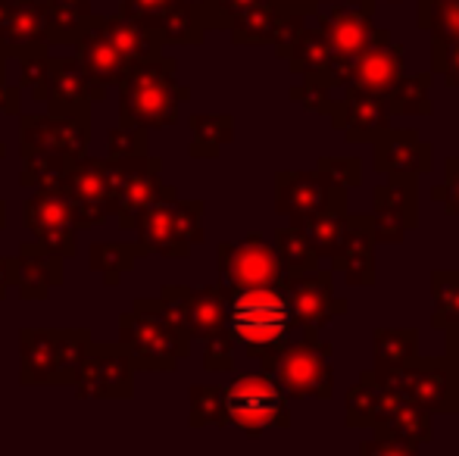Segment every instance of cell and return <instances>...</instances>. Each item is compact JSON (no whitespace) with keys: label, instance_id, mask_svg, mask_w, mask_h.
<instances>
[{"label":"cell","instance_id":"9a60e30c","mask_svg":"<svg viewBox=\"0 0 459 456\" xmlns=\"http://www.w3.org/2000/svg\"><path fill=\"white\" fill-rule=\"evenodd\" d=\"M332 203H347V188L332 182L322 169H284L275 176V213L284 216L290 226L300 228Z\"/></svg>","mask_w":459,"mask_h":456},{"label":"cell","instance_id":"ab89813d","mask_svg":"<svg viewBox=\"0 0 459 456\" xmlns=\"http://www.w3.org/2000/svg\"><path fill=\"white\" fill-rule=\"evenodd\" d=\"M273 247H275L278 260H281L284 279H288V275H303V272H309V269L319 266V256L313 254V247H309L303 231L297 226L278 228Z\"/></svg>","mask_w":459,"mask_h":456},{"label":"cell","instance_id":"d590c367","mask_svg":"<svg viewBox=\"0 0 459 456\" xmlns=\"http://www.w3.org/2000/svg\"><path fill=\"white\" fill-rule=\"evenodd\" d=\"M144 256L141 244H122V241H94L88 247V266L91 272L103 275V285L116 288L122 281V275H128L134 269V262Z\"/></svg>","mask_w":459,"mask_h":456},{"label":"cell","instance_id":"e0dca14e","mask_svg":"<svg viewBox=\"0 0 459 456\" xmlns=\"http://www.w3.org/2000/svg\"><path fill=\"white\" fill-rule=\"evenodd\" d=\"M419 176H387L372 191V235L375 244H403L419 226Z\"/></svg>","mask_w":459,"mask_h":456},{"label":"cell","instance_id":"52a82bcc","mask_svg":"<svg viewBox=\"0 0 459 456\" xmlns=\"http://www.w3.org/2000/svg\"><path fill=\"white\" fill-rule=\"evenodd\" d=\"M91 331L88 329H22L19 331V382L73 384L82 366Z\"/></svg>","mask_w":459,"mask_h":456},{"label":"cell","instance_id":"e575fe53","mask_svg":"<svg viewBox=\"0 0 459 456\" xmlns=\"http://www.w3.org/2000/svg\"><path fill=\"white\" fill-rule=\"evenodd\" d=\"M372 372L403 369L419 357V329H375L372 335Z\"/></svg>","mask_w":459,"mask_h":456},{"label":"cell","instance_id":"30bf717a","mask_svg":"<svg viewBox=\"0 0 459 456\" xmlns=\"http://www.w3.org/2000/svg\"><path fill=\"white\" fill-rule=\"evenodd\" d=\"M229 426L247 438H263L273 428H288V397L275 384L269 372H238L229 384H222Z\"/></svg>","mask_w":459,"mask_h":456},{"label":"cell","instance_id":"8fae6325","mask_svg":"<svg viewBox=\"0 0 459 456\" xmlns=\"http://www.w3.org/2000/svg\"><path fill=\"white\" fill-rule=\"evenodd\" d=\"M378 375V372H375ZM391 391H397L403 400L422 407L425 413L456 416L459 413V378L447 366V359L416 357L403 369H394L378 375Z\"/></svg>","mask_w":459,"mask_h":456},{"label":"cell","instance_id":"83f0119b","mask_svg":"<svg viewBox=\"0 0 459 456\" xmlns=\"http://www.w3.org/2000/svg\"><path fill=\"white\" fill-rule=\"evenodd\" d=\"M0 44L6 56L50 47L44 35L41 0H0Z\"/></svg>","mask_w":459,"mask_h":456},{"label":"cell","instance_id":"c3c4849f","mask_svg":"<svg viewBox=\"0 0 459 456\" xmlns=\"http://www.w3.org/2000/svg\"><path fill=\"white\" fill-rule=\"evenodd\" d=\"M316 169H322L332 182L344 185V188H357L363 182V163L351 157H322Z\"/></svg>","mask_w":459,"mask_h":456},{"label":"cell","instance_id":"7a4b0ae2","mask_svg":"<svg viewBox=\"0 0 459 456\" xmlns=\"http://www.w3.org/2000/svg\"><path fill=\"white\" fill-rule=\"evenodd\" d=\"M91 144V113H19L22 188H56L69 159L85 157Z\"/></svg>","mask_w":459,"mask_h":456},{"label":"cell","instance_id":"d6a6232c","mask_svg":"<svg viewBox=\"0 0 459 456\" xmlns=\"http://www.w3.org/2000/svg\"><path fill=\"white\" fill-rule=\"evenodd\" d=\"M103 29H107L109 41L132 60H151V56L163 54L166 44L160 41V35H153L151 29L138 22V19L126 16V13H116V16H103Z\"/></svg>","mask_w":459,"mask_h":456},{"label":"cell","instance_id":"ba28073f","mask_svg":"<svg viewBox=\"0 0 459 456\" xmlns=\"http://www.w3.org/2000/svg\"><path fill=\"white\" fill-rule=\"evenodd\" d=\"M334 347L322 341L319 331H303L300 338H290L281 350L263 366V372L275 378L281 394L288 400H332L334 397V369H332Z\"/></svg>","mask_w":459,"mask_h":456},{"label":"cell","instance_id":"f546056e","mask_svg":"<svg viewBox=\"0 0 459 456\" xmlns=\"http://www.w3.org/2000/svg\"><path fill=\"white\" fill-rule=\"evenodd\" d=\"M48 44H75L91 22V0H41Z\"/></svg>","mask_w":459,"mask_h":456},{"label":"cell","instance_id":"6f0895ef","mask_svg":"<svg viewBox=\"0 0 459 456\" xmlns=\"http://www.w3.org/2000/svg\"><path fill=\"white\" fill-rule=\"evenodd\" d=\"M425 4H429V0H419V6H425Z\"/></svg>","mask_w":459,"mask_h":456},{"label":"cell","instance_id":"b9f144b4","mask_svg":"<svg viewBox=\"0 0 459 456\" xmlns=\"http://www.w3.org/2000/svg\"><path fill=\"white\" fill-rule=\"evenodd\" d=\"M419 29L431 31L435 44L459 41V0H429L419 6Z\"/></svg>","mask_w":459,"mask_h":456},{"label":"cell","instance_id":"74e56055","mask_svg":"<svg viewBox=\"0 0 459 456\" xmlns=\"http://www.w3.org/2000/svg\"><path fill=\"white\" fill-rule=\"evenodd\" d=\"M431 297H435L431 325L437 331H447L459 325V269H437V272H431Z\"/></svg>","mask_w":459,"mask_h":456},{"label":"cell","instance_id":"5bb4252c","mask_svg":"<svg viewBox=\"0 0 459 456\" xmlns=\"http://www.w3.org/2000/svg\"><path fill=\"white\" fill-rule=\"evenodd\" d=\"M56 188L73 203V216L79 231L97 228L113 216V191H109L107 159L103 157H75L66 163Z\"/></svg>","mask_w":459,"mask_h":456},{"label":"cell","instance_id":"cb8c5ba5","mask_svg":"<svg viewBox=\"0 0 459 456\" xmlns=\"http://www.w3.org/2000/svg\"><path fill=\"white\" fill-rule=\"evenodd\" d=\"M403 54H406L403 44H391L385 29H375L372 44L353 60L347 85L359 88V91H366V94L387 98V91H391L400 75H403Z\"/></svg>","mask_w":459,"mask_h":456},{"label":"cell","instance_id":"484cf974","mask_svg":"<svg viewBox=\"0 0 459 456\" xmlns=\"http://www.w3.org/2000/svg\"><path fill=\"white\" fill-rule=\"evenodd\" d=\"M332 125L344 132L347 144H363L372 141L378 132L391 125V113H387V98L378 94H366L359 88L347 85L341 91V104L332 116Z\"/></svg>","mask_w":459,"mask_h":456},{"label":"cell","instance_id":"4dcf8cb0","mask_svg":"<svg viewBox=\"0 0 459 456\" xmlns=\"http://www.w3.org/2000/svg\"><path fill=\"white\" fill-rule=\"evenodd\" d=\"M281 60H288L290 73L294 75H319L325 73L328 66V38H325V29L319 22V10L316 16L303 25V31L288 44V50L281 54Z\"/></svg>","mask_w":459,"mask_h":456},{"label":"cell","instance_id":"603a6c76","mask_svg":"<svg viewBox=\"0 0 459 456\" xmlns=\"http://www.w3.org/2000/svg\"><path fill=\"white\" fill-rule=\"evenodd\" d=\"M332 272L353 288L375 285V235L368 216L347 213L338 244L332 250Z\"/></svg>","mask_w":459,"mask_h":456},{"label":"cell","instance_id":"3957f363","mask_svg":"<svg viewBox=\"0 0 459 456\" xmlns=\"http://www.w3.org/2000/svg\"><path fill=\"white\" fill-rule=\"evenodd\" d=\"M225 323L235 347L256 357L263 366L290 341V331H297L284 285L231 288Z\"/></svg>","mask_w":459,"mask_h":456},{"label":"cell","instance_id":"9f6ffc18","mask_svg":"<svg viewBox=\"0 0 459 456\" xmlns=\"http://www.w3.org/2000/svg\"><path fill=\"white\" fill-rule=\"evenodd\" d=\"M4 157H6V144L0 141V159H4Z\"/></svg>","mask_w":459,"mask_h":456},{"label":"cell","instance_id":"836d02e7","mask_svg":"<svg viewBox=\"0 0 459 456\" xmlns=\"http://www.w3.org/2000/svg\"><path fill=\"white\" fill-rule=\"evenodd\" d=\"M191 125V153L194 159H216L225 144L235 141V116L231 113H194Z\"/></svg>","mask_w":459,"mask_h":456},{"label":"cell","instance_id":"1f68e13d","mask_svg":"<svg viewBox=\"0 0 459 456\" xmlns=\"http://www.w3.org/2000/svg\"><path fill=\"white\" fill-rule=\"evenodd\" d=\"M288 13V0H263V4L244 10L229 25L235 44H275L281 19Z\"/></svg>","mask_w":459,"mask_h":456},{"label":"cell","instance_id":"f5cc1de1","mask_svg":"<svg viewBox=\"0 0 459 456\" xmlns=\"http://www.w3.org/2000/svg\"><path fill=\"white\" fill-rule=\"evenodd\" d=\"M13 285V256H0V304L6 300Z\"/></svg>","mask_w":459,"mask_h":456},{"label":"cell","instance_id":"f6af8a7d","mask_svg":"<svg viewBox=\"0 0 459 456\" xmlns=\"http://www.w3.org/2000/svg\"><path fill=\"white\" fill-rule=\"evenodd\" d=\"M134 153H147V132L134 125H116L107 134V157H134Z\"/></svg>","mask_w":459,"mask_h":456},{"label":"cell","instance_id":"7402d4cb","mask_svg":"<svg viewBox=\"0 0 459 456\" xmlns=\"http://www.w3.org/2000/svg\"><path fill=\"white\" fill-rule=\"evenodd\" d=\"M372 169L378 176H425L435 169V147L412 128H391L372 138Z\"/></svg>","mask_w":459,"mask_h":456},{"label":"cell","instance_id":"ac0fdd59","mask_svg":"<svg viewBox=\"0 0 459 456\" xmlns=\"http://www.w3.org/2000/svg\"><path fill=\"white\" fill-rule=\"evenodd\" d=\"M281 285L290 300V310H294L297 331H322L332 319L347 313V300L334 297L332 269L316 266L303 275H288Z\"/></svg>","mask_w":459,"mask_h":456},{"label":"cell","instance_id":"11a10c76","mask_svg":"<svg viewBox=\"0 0 459 456\" xmlns=\"http://www.w3.org/2000/svg\"><path fill=\"white\" fill-rule=\"evenodd\" d=\"M6 226V201H0V228Z\"/></svg>","mask_w":459,"mask_h":456},{"label":"cell","instance_id":"f35d334b","mask_svg":"<svg viewBox=\"0 0 459 456\" xmlns=\"http://www.w3.org/2000/svg\"><path fill=\"white\" fill-rule=\"evenodd\" d=\"M344 219H347V203H332L328 210L316 213L313 219H307L300 226L303 237H307V244L313 247V254L319 256V260L322 256H332L341 228H344Z\"/></svg>","mask_w":459,"mask_h":456},{"label":"cell","instance_id":"f907efd6","mask_svg":"<svg viewBox=\"0 0 459 456\" xmlns=\"http://www.w3.org/2000/svg\"><path fill=\"white\" fill-rule=\"evenodd\" d=\"M0 113H4V116H19V113H22V88L0 82Z\"/></svg>","mask_w":459,"mask_h":456},{"label":"cell","instance_id":"277c9868","mask_svg":"<svg viewBox=\"0 0 459 456\" xmlns=\"http://www.w3.org/2000/svg\"><path fill=\"white\" fill-rule=\"evenodd\" d=\"M191 100V88L178 85L176 60L151 56L132 60L119 82V125L160 132L178 122V110Z\"/></svg>","mask_w":459,"mask_h":456},{"label":"cell","instance_id":"60d3db41","mask_svg":"<svg viewBox=\"0 0 459 456\" xmlns=\"http://www.w3.org/2000/svg\"><path fill=\"white\" fill-rule=\"evenodd\" d=\"M191 397V413H187V426L191 428H225L229 426V413H225V397L222 384H194L187 391Z\"/></svg>","mask_w":459,"mask_h":456},{"label":"cell","instance_id":"7bdbcfd3","mask_svg":"<svg viewBox=\"0 0 459 456\" xmlns=\"http://www.w3.org/2000/svg\"><path fill=\"white\" fill-rule=\"evenodd\" d=\"M13 60L19 63V88H31V100L44 104V82H48L50 73V47L22 50Z\"/></svg>","mask_w":459,"mask_h":456},{"label":"cell","instance_id":"7dc6e473","mask_svg":"<svg viewBox=\"0 0 459 456\" xmlns=\"http://www.w3.org/2000/svg\"><path fill=\"white\" fill-rule=\"evenodd\" d=\"M431 73L441 75V82L447 88H459V41H431Z\"/></svg>","mask_w":459,"mask_h":456},{"label":"cell","instance_id":"d4e9b609","mask_svg":"<svg viewBox=\"0 0 459 456\" xmlns=\"http://www.w3.org/2000/svg\"><path fill=\"white\" fill-rule=\"evenodd\" d=\"M63 262L66 256L38 244L35 237L19 244V254L13 256V285L19 288V297L48 300L50 291L63 285Z\"/></svg>","mask_w":459,"mask_h":456},{"label":"cell","instance_id":"816d5d0a","mask_svg":"<svg viewBox=\"0 0 459 456\" xmlns=\"http://www.w3.org/2000/svg\"><path fill=\"white\" fill-rule=\"evenodd\" d=\"M444 359H447V366L456 372V378H459V325L447 329V350H444Z\"/></svg>","mask_w":459,"mask_h":456},{"label":"cell","instance_id":"681fc988","mask_svg":"<svg viewBox=\"0 0 459 456\" xmlns=\"http://www.w3.org/2000/svg\"><path fill=\"white\" fill-rule=\"evenodd\" d=\"M419 441H410L403 434H394V432H375L372 441H363L359 453L368 456V453H391V456H412L419 453Z\"/></svg>","mask_w":459,"mask_h":456},{"label":"cell","instance_id":"44dd1931","mask_svg":"<svg viewBox=\"0 0 459 456\" xmlns=\"http://www.w3.org/2000/svg\"><path fill=\"white\" fill-rule=\"evenodd\" d=\"M100 100H107V85L97 82L75 56H50V73L44 82L48 113H91Z\"/></svg>","mask_w":459,"mask_h":456},{"label":"cell","instance_id":"ffe728a7","mask_svg":"<svg viewBox=\"0 0 459 456\" xmlns=\"http://www.w3.org/2000/svg\"><path fill=\"white\" fill-rule=\"evenodd\" d=\"M119 13L138 19L163 44H204L206 38L200 0H122Z\"/></svg>","mask_w":459,"mask_h":456},{"label":"cell","instance_id":"6da1fadb","mask_svg":"<svg viewBox=\"0 0 459 456\" xmlns=\"http://www.w3.org/2000/svg\"><path fill=\"white\" fill-rule=\"evenodd\" d=\"M119 344L132 353L134 369L172 372L191 353L185 304L176 285H163L160 297H134L119 316Z\"/></svg>","mask_w":459,"mask_h":456},{"label":"cell","instance_id":"8992f818","mask_svg":"<svg viewBox=\"0 0 459 456\" xmlns=\"http://www.w3.org/2000/svg\"><path fill=\"white\" fill-rule=\"evenodd\" d=\"M319 22L328 38V66L325 73L307 75V79L338 94L347 88L353 60L372 44L375 0H344V4L319 6Z\"/></svg>","mask_w":459,"mask_h":456},{"label":"cell","instance_id":"db71d44e","mask_svg":"<svg viewBox=\"0 0 459 456\" xmlns=\"http://www.w3.org/2000/svg\"><path fill=\"white\" fill-rule=\"evenodd\" d=\"M0 82H6V50L0 44Z\"/></svg>","mask_w":459,"mask_h":456},{"label":"cell","instance_id":"4316f807","mask_svg":"<svg viewBox=\"0 0 459 456\" xmlns=\"http://www.w3.org/2000/svg\"><path fill=\"white\" fill-rule=\"evenodd\" d=\"M400 394L391 391L372 369H366L359 375V382L347 391V400H344V422L351 428H381L391 413L397 409Z\"/></svg>","mask_w":459,"mask_h":456},{"label":"cell","instance_id":"7c38bea8","mask_svg":"<svg viewBox=\"0 0 459 456\" xmlns=\"http://www.w3.org/2000/svg\"><path fill=\"white\" fill-rule=\"evenodd\" d=\"M107 159V176L109 191H113V216L122 231H132L134 216L160 197L166 188L163 182V159L151 157V153H134V157Z\"/></svg>","mask_w":459,"mask_h":456},{"label":"cell","instance_id":"d6986e66","mask_svg":"<svg viewBox=\"0 0 459 456\" xmlns=\"http://www.w3.org/2000/svg\"><path fill=\"white\" fill-rule=\"evenodd\" d=\"M22 226L38 244L56 250L69 260L75 256V216L73 203L60 188H31L22 203Z\"/></svg>","mask_w":459,"mask_h":456},{"label":"cell","instance_id":"9c48e42d","mask_svg":"<svg viewBox=\"0 0 459 456\" xmlns=\"http://www.w3.org/2000/svg\"><path fill=\"white\" fill-rule=\"evenodd\" d=\"M178 297L185 304L187 329L191 341L204 344V369L206 372H231L235 369V341L229 335V294L231 288L225 281H212L204 288L176 285Z\"/></svg>","mask_w":459,"mask_h":456},{"label":"cell","instance_id":"2e32d148","mask_svg":"<svg viewBox=\"0 0 459 456\" xmlns=\"http://www.w3.org/2000/svg\"><path fill=\"white\" fill-rule=\"evenodd\" d=\"M216 272L219 281H225L229 288L281 285L284 281L281 260L263 235H247L244 241H219Z\"/></svg>","mask_w":459,"mask_h":456},{"label":"cell","instance_id":"bcb514c9","mask_svg":"<svg viewBox=\"0 0 459 456\" xmlns=\"http://www.w3.org/2000/svg\"><path fill=\"white\" fill-rule=\"evenodd\" d=\"M431 201L447 216H459V157H450L447 163H444V182L435 185Z\"/></svg>","mask_w":459,"mask_h":456},{"label":"cell","instance_id":"8d00e7d4","mask_svg":"<svg viewBox=\"0 0 459 456\" xmlns=\"http://www.w3.org/2000/svg\"><path fill=\"white\" fill-rule=\"evenodd\" d=\"M431 79L435 73L400 75L397 85L387 91V113L391 116H429L431 113Z\"/></svg>","mask_w":459,"mask_h":456},{"label":"cell","instance_id":"5b68a950","mask_svg":"<svg viewBox=\"0 0 459 456\" xmlns=\"http://www.w3.org/2000/svg\"><path fill=\"white\" fill-rule=\"evenodd\" d=\"M206 203L204 201H182L172 185L160 191L138 216H134L132 231L138 237L141 250L153 256H166V260H187L197 244L206 241L204 231Z\"/></svg>","mask_w":459,"mask_h":456},{"label":"cell","instance_id":"ee69618b","mask_svg":"<svg viewBox=\"0 0 459 456\" xmlns=\"http://www.w3.org/2000/svg\"><path fill=\"white\" fill-rule=\"evenodd\" d=\"M263 4V0H200V13H204L206 31L212 29H229L244 10Z\"/></svg>","mask_w":459,"mask_h":456},{"label":"cell","instance_id":"f1b7e54d","mask_svg":"<svg viewBox=\"0 0 459 456\" xmlns=\"http://www.w3.org/2000/svg\"><path fill=\"white\" fill-rule=\"evenodd\" d=\"M75 60L107 88L119 85L128 69V56L109 41L107 29H103V16H91V22L79 35V41H75Z\"/></svg>","mask_w":459,"mask_h":456},{"label":"cell","instance_id":"4fadbf2b","mask_svg":"<svg viewBox=\"0 0 459 456\" xmlns=\"http://www.w3.org/2000/svg\"><path fill=\"white\" fill-rule=\"evenodd\" d=\"M134 359L119 341L88 344L75 372V394L82 400H132L134 397Z\"/></svg>","mask_w":459,"mask_h":456}]
</instances>
